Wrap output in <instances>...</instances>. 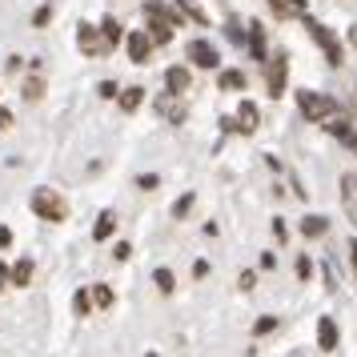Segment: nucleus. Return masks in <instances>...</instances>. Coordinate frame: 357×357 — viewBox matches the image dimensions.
Segmentation results:
<instances>
[{
    "label": "nucleus",
    "instance_id": "1",
    "mask_svg": "<svg viewBox=\"0 0 357 357\" xmlns=\"http://www.w3.org/2000/svg\"><path fill=\"white\" fill-rule=\"evenodd\" d=\"M297 109H301L305 121H317V125H321V121H329V116L337 113V100L325 97V93H309V89H301V93H297Z\"/></svg>",
    "mask_w": 357,
    "mask_h": 357
},
{
    "label": "nucleus",
    "instance_id": "2",
    "mask_svg": "<svg viewBox=\"0 0 357 357\" xmlns=\"http://www.w3.org/2000/svg\"><path fill=\"white\" fill-rule=\"evenodd\" d=\"M33 213L40 221H65L68 217V201L56 189H36L33 193Z\"/></svg>",
    "mask_w": 357,
    "mask_h": 357
},
{
    "label": "nucleus",
    "instance_id": "3",
    "mask_svg": "<svg viewBox=\"0 0 357 357\" xmlns=\"http://www.w3.org/2000/svg\"><path fill=\"white\" fill-rule=\"evenodd\" d=\"M305 29H309V36H313V40L321 45L325 61H329V65L337 68V65H341V56H345V52H341V40H337L333 33H329V29H325L321 20H313V17H305Z\"/></svg>",
    "mask_w": 357,
    "mask_h": 357
},
{
    "label": "nucleus",
    "instance_id": "4",
    "mask_svg": "<svg viewBox=\"0 0 357 357\" xmlns=\"http://www.w3.org/2000/svg\"><path fill=\"white\" fill-rule=\"evenodd\" d=\"M285 77H289V52H273L269 73H265V81H269V93H273V97L285 93Z\"/></svg>",
    "mask_w": 357,
    "mask_h": 357
},
{
    "label": "nucleus",
    "instance_id": "5",
    "mask_svg": "<svg viewBox=\"0 0 357 357\" xmlns=\"http://www.w3.org/2000/svg\"><path fill=\"white\" fill-rule=\"evenodd\" d=\"M189 61H193L197 68H217L221 65V56H217V49H213L209 40H193V45H189Z\"/></svg>",
    "mask_w": 357,
    "mask_h": 357
},
{
    "label": "nucleus",
    "instance_id": "6",
    "mask_svg": "<svg viewBox=\"0 0 357 357\" xmlns=\"http://www.w3.org/2000/svg\"><path fill=\"white\" fill-rule=\"evenodd\" d=\"M341 205H345V217L357 225V173L341 177Z\"/></svg>",
    "mask_w": 357,
    "mask_h": 357
},
{
    "label": "nucleus",
    "instance_id": "7",
    "mask_svg": "<svg viewBox=\"0 0 357 357\" xmlns=\"http://www.w3.org/2000/svg\"><path fill=\"white\" fill-rule=\"evenodd\" d=\"M77 45H81L84 56H105V49H100L97 29H93V24H81V29H77Z\"/></svg>",
    "mask_w": 357,
    "mask_h": 357
},
{
    "label": "nucleus",
    "instance_id": "8",
    "mask_svg": "<svg viewBox=\"0 0 357 357\" xmlns=\"http://www.w3.org/2000/svg\"><path fill=\"white\" fill-rule=\"evenodd\" d=\"M317 345H321L325 354L337 349V321H333V317H321V321H317Z\"/></svg>",
    "mask_w": 357,
    "mask_h": 357
},
{
    "label": "nucleus",
    "instance_id": "9",
    "mask_svg": "<svg viewBox=\"0 0 357 357\" xmlns=\"http://www.w3.org/2000/svg\"><path fill=\"white\" fill-rule=\"evenodd\" d=\"M149 52H153V36H145V33H129V56L137 61V65H145Z\"/></svg>",
    "mask_w": 357,
    "mask_h": 357
},
{
    "label": "nucleus",
    "instance_id": "10",
    "mask_svg": "<svg viewBox=\"0 0 357 357\" xmlns=\"http://www.w3.org/2000/svg\"><path fill=\"white\" fill-rule=\"evenodd\" d=\"M257 121H261L257 105H253V100H241V109H237V129L241 132H257Z\"/></svg>",
    "mask_w": 357,
    "mask_h": 357
},
{
    "label": "nucleus",
    "instance_id": "11",
    "mask_svg": "<svg viewBox=\"0 0 357 357\" xmlns=\"http://www.w3.org/2000/svg\"><path fill=\"white\" fill-rule=\"evenodd\" d=\"M165 84H169V93H173V97H185V93H189V68H169V73H165Z\"/></svg>",
    "mask_w": 357,
    "mask_h": 357
},
{
    "label": "nucleus",
    "instance_id": "12",
    "mask_svg": "<svg viewBox=\"0 0 357 357\" xmlns=\"http://www.w3.org/2000/svg\"><path fill=\"white\" fill-rule=\"evenodd\" d=\"M121 45V24H116L113 17H105L100 20V49L109 52V49H116Z\"/></svg>",
    "mask_w": 357,
    "mask_h": 357
},
{
    "label": "nucleus",
    "instance_id": "13",
    "mask_svg": "<svg viewBox=\"0 0 357 357\" xmlns=\"http://www.w3.org/2000/svg\"><path fill=\"white\" fill-rule=\"evenodd\" d=\"M269 4H273V13L277 17H305V0H269Z\"/></svg>",
    "mask_w": 357,
    "mask_h": 357
},
{
    "label": "nucleus",
    "instance_id": "14",
    "mask_svg": "<svg viewBox=\"0 0 357 357\" xmlns=\"http://www.w3.org/2000/svg\"><path fill=\"white\" fill-rule=\"evenodd\" d=\"M145 17H149V13H145ZM149 29H153V33H149V36H153V45H169V40H173V24H165L161 17H149Z\"/></svg>",
    "mask_w": 357,
    "mask_h": 357
},
{
    "label": "nucleus",
    "instance_id": "15",
    "mask_svg": "<svg viewBox=\"0 0 357 357\" xmlns=\"http://www.w3.org/2000/svg\"><path fill=\"white\" fill-rule=\"evenodd\" d=\"M249 52H253L257 61H265V29H261L257 20L249 24Z\"/></svg>",
    "mask_w": 357,
    "mask_h": 357
},
{
    "label": "nucleus",
    "instance_id": "16",
    "mask_svg": "<svg viewBox=\"0 0 357 357\" xmlns=\"http://www.w3.org/2000/svg\"><path fill=\"white\" fill-rule=\"evenodd\" d=\"M141 93H145V89H129V93H116V105H121V109H125V113H137V109H141Z\"/></svg>",
    "mask_w": 357,
    "mask_h": 357
},
{
    "label": "nucleus",
    "instance_id": "17",
    "mask_svg": "<svg viewBox=\"0 0 357 357\" xmlns=\"http://www.w3.org/2000/svg\"><path fill=\"white\" fill-rule=\"evenodd\" d=\"M145 13H149V17H161L165 24H173V29H181V17H177V13H169L165 4H157V0H149V4H145Z\"/></svg>",
    "mask_w": 357,
    "mask_h": 357
},
{
    "label": "nucleus",
    "instance_id": "18",
    "mask_svg": "<svg viewBox=\"0 0 357 357\" xmlns=\"http://www.w3.org/2000/svg\"><path fill=\"white\" fill-rule=\"evenodd\" d=\"M113 229H116V217H113V213H100L97 225H93V237H97V241H105V237H113Z\"/></svg>",
    "mask_w": 357,
    "mask_h": 357
},
{
    "label": "nucleus",
    "instance_id": "19",
    "mask_svg": "<svg viewBox=\"0 0 357 357\" xmlns=\"http://www.w3.org/2000/svg\"><path fill=\"white\" fill-rule=\"evenodd\" d=\"M325 229H329V221H325V217H317V213L301 221V233H305V237H325Z\"/></svg>",
    "mask_w": 357,
    "mask_h": 357
},
{
    "label": "nucleus",
    "instance_id": "20",
    "mask_svg": "<svg viewBox=\"0 0 357 357\" xmlns=\"http://www.w3.org/2000/svg\"><path fill=\"white\" fill-rule=\"evenodd\" d=\"M157 113H165L173 125H181V121H185V105H173V100L161 97V100H157Z\"/></svg>",
    "mask_w": 357,
    "mask_h": 357
},
{
    "label": "nucleus",
    "instance_id": "21",
    "mask_svg": "<svg viewBox=\"0 0 357 357\" xmlns=\"http://www.w3.org/2000/svg\"><path fill=\"white\" fill-rule=\"evenodd\" d=\"M217 84H221V89H229V93H237V89H245V73H237V68H225Z\"/></svg>",
    "mask_w": 357,
    "mask_h": 357
},
{
    "label": "nucleus",
    "instance_id": "22",
    "mask_svg": "<svg viewBox=\"0 0 357 357\" xmlns=\"http://www.w3.org/2000/svg\"><path fill=\"white\" fill-rule=\"evenodd\" d=\"M33 281V257L17 261V269H13V285H29Z\"/></svg>",
    "mask_w": 357,
    "mask_h": 357
},
{
    "label": "nucleus",
    "instance_id": "23",
    "mask_svg": "<svg viewBox=\"0 0 357 357\" xmlns=\"http://www.w3.org/2000/svg\"><path fill=\"white\" fill-rule=\"evenodd\" d=\"M40 97H45V81H40V77H29V81H24V100L33 105V100H40Z\"/></svg>",
    "mask_w": 357,
    "mask_h": 357
},
{
    "label": "nucleus",
    "instance_id": "24",
    "mask_svg": "<svg viewBox=\"0 0 357 357\" xmlns=\"http://www.w3.org/2000/svg\"><path fill=\"white\" fill-rule=\"evenodd\" d=\"M73 309H77V317H89V309H93V293H77V297H73Z\"/></svg>",
    "mask_w": 357,
    "mask_h": 357
},
{
    "label": "nucleus",
    "instance_id": "25",
    "mask_svg": "<svg viewBox=\"0 0 357 357\" xmlns=\"http://www.w3.org/2000/svg\"><path fill=\"white\" fill-rule=\"evenodd\" d=\"M93 305L109 309V305H113V289H109V285H97V289H93Z\"/></svg>",
    "mask_w": 357,
    "mask_h": 357
},
{
    "label": "nucleus",
    "instance_id": "26",
    "mask_svg": "<svg viewBox=\"0 0 357 357\" xmlns=\"http://www.w3.org/2000/svg\"><path fill=\"white\" fill-rule=\"evenodd\" d=\"M153 281H157V289H161V293H173V289H177V285H173V273H169V269H157V273H153Z\"/></svg>",
    "mask_w": 357,
    "mask_h": 357
},
{
    "label": "nucleus",
    "instance_id": "27",
    "mask_svg": "<svg viewBox=\"0 0 357 357\" xmlns=\"http://www.w3.org/2000/svg\"><path fill=\"white\" fill-rule=\"evenodd\" d=\"M181 8H185V13H189V17L197 20V24H209V17L201 13V4H197V0H181Z\"/></svg>",
    "mask_w": 357,
    "mask_h": 357
},
{
    "label": "nucleus",
    "instance_id": "28",
    "mask_svg": "<svg viewBox=\"0 0 357 357\" xmlns=\"http://www.w3.org/2000/svg\"><path fill=\"white\" fill-rule=\"evenodd\" d=\"M189 209H193V193H185L177 205H173V217H177V221H185V217H189Z\"/></svg>",
    "mask_w": 357,
    "mask_h": 357
},
{
    "label": "nucleus",
    "instance_id": "29",
    "mask_svg": "<svg viewBox=\"0 0 357 357\" xmlns=\"http://www.w3.org/2000/svg\"><path fill=\"white\" fill-rule=\"evenodd\" d=\"M116 93H121V89H116L113 81H100V84H97V97H100V100H116Z\"/></svg>",
    "mask_w": 357,
    "mask_h": 357
},
{
    "label": "nucleus",
    "instance_id": "30",
    "mask_svg": "<svg viewBox=\"0 0 357 357\" xmlns=\"http://www.w3.org/2000/svg\"><path fill=\"white\" fill-rule=\"evenodd\" d=\"M277 329V317H261L257 325H253V333H257V337H265V333H273Z\"/></svg>",
    "mask_w": 357,
    "mask_h": 357
},
{
    "label": "nucleus",
    "instance_id": "31",
    "mask_svg": "<svg viewBox=\"0 0 357 357\" xmlns=\"http://www.w3.org/2000/svg\"><path fill=\"white\" fill-rule=\"evenodd\" d=\"M157 185H161V177H153V173H141L137 177V189H157Z\"/></svg>",
    "mask_w": 357,
    "mask_h": 357
},
{
    "label": "nucleus",
    "instance_id": "32",
    "mask_svg": "<svg viewBox=\"0 0 357 357\" xmlns=\"http://www.w3.org/2000/svg\"><path fill=\"white\" fill-rule=\"evenodd\" d=\"M309 273H313V261H309V257H297V277H301V281H305Z\"/></svg>",
    "mask_w": 357,
    "mask_h": 357
},
{
    "label": "nucleus",
    "instance_id": "33",
    "mask_svg": "<svg viewBox=\"0 0 357 357\" xmlns=\"http://www.w3.org/2000/svg\"><path fill=\"white\" fill-rule=\"evenodd\" d=\"M49 17H52V8H49V4H45V8H40V13H36V17H33V24H36V29H40V24H49Z\"/></svg>",
    "mask_w": 357,
    "mask_h": 357
},
{
    "label": "nucleus",
    "instance_id": "34",
    "mask_svg": "<svg viewBox=\"0 0 357 357\" xmlns=\"http://www.w3.org/2000/svg\"><path fill=\"white\" fill-rule=\"evenodd\" d=\"M129 253H132V249H129V241H121V245L113 249V257H116V261H129Z\"/></svg>",
    "mask_w": 357,
    "mask_h": 357
},
{
    "label": "nucleus",
    "instance_id": "35",
    "mask_svg": "<svg viewBox=\"0 0 357 357\" xmlns=\"http://www.w3.org/2000/svg\"><path fill=\"white\" fill-rule=\"evenodd\" d=\"M4 245H13V229H0V249Z\"/></svg>",
    "mask_w": 357,
    "mask_h": 357
},
{
    "label": "nucleus",
    "instance_id": "36",
    "mask_svg": "<svg viewBox=\"0 0 357 357\" xmlns=\"http://www.w3.org/2000/svg\"><path fill=\"white\" fill-rule=\"evenodd\" d=\"M8 125H13V113H8V109H0V129H8Z\"/></svg>",
    "mask_w": 357,
    "mask_h": 357
},
{
    "label": "nucleus",
    "instance_id": "37",
    "mask_svg": "<svg viewBox=\"0 0 357 357\" xmlns=\"http://www.w3.org/2000/svg\"><path fill=\"white\" fill-rule=\"evenodd\" d=\"M8 281H13V273H8V269L0 265V285H8Z\"/></svg>",
    "mask_w": 357,
    "mask_h": 357
},
{
    "label": "nucleus",
    "instance_id": "38",
    "mask_svg": "<svg viewBox=\"0 0 357 357\" xmlns=\"http://www.w3.org/2000/svg\"><path fill=\"white\" fill-rule=\"evenodd\" d=\"M349 40H354V45H357V29H354V33H349Z\"/></svg>",
    "mask_w": 357,
    "mask_h": 357
},
{
    "label": "nucleus",
    "instance_id": "39",
    "mask_svg": "<svg viewBox=\"0 0 357 357\" xmlns=\"http://www.w3.org/2000/svg\"><path fill=\"white\" fill-rule=\"evenodd\" d=\"M354 269H357V245H354Z\"/></svg>",
    "mask_w": 357,
    "mask_h": 357
},
{
    "label": "nucleus",
    "instance_id": "40",
    "mask_svg": "<svg viewBox=\"0 0 357 357\" xmlns=\"http://www.w3.org/2000/svg\"><path fill=\"white\" fill-rule=\"evenodd\" d=\"M145 357H157V354H145Z\"/></svg>",
    "mask_w": 357,
    "mask_h": 357
}]
</instances>
